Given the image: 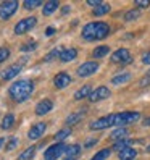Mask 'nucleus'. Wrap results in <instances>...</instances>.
I'll return each instance as SVG.
<instances>
[{"mask_svg": "<svg viewBox=\"0 0 150 160\" xmlns=\"http://www.w3.org/2000/svg\"><path fill=\"white\" fill-rule=\"evenodd\" d=\"M16 144H18V139H16V138H12L10 141H8V144H7V150L15 149V147H16Z\"/></svg>", "mask_w": 150, "mask_h": 160, "instance_id": "37", "label": "nucleus"}, {"mask_svg": "<svg viewBox=\"0 0 150 160\" xmlns=\"http://www.w3.org/2000/svg\"><path fill=\"white\" fill-rule=\"evenodd\" d=\"M53 82H55V86H57L58 89H63V88H66L68 84L71 82V78H70L68 73H58L57 76H55Z\"/></svg>", "mask_w": 150, "mask_h": 160, "instance_id": "13", "label": "nucleus"}, {"mask_svg": "<svg viewBox=\"0 0 150 160\" xmlns=\"http://www.w3.org/2000/svg\"><path fill=\"white\" fill-rule=\"evenodd\" d=\"M8 57H10V49H7V47H2V49H0V63L5 62Z\"/></svg>", "mask_w": 150, "mask_h": 160, "instance_id": "32", "label": "nucleus"}, {"mask_svg": "<svg viewBox=\"0 0 150 160\" xmlns=\"http://www.w3.org/2000/svg\"><path fill=\"white\" fill-rule=\"evenodd\" d=\"M78 57V50L76 49H65V50H61L60 52V60L61 62H71V60H74Z\"/></svg>", "mask_w": 150, "mask_h": 160, "instance_id": "15", "label": "nucleus"}, {"mask_svg": "<svg viewBox=\"0 0 150 160\" xmlns=\"http://www.w3.org/2000/svg\"><path fill=\"white\" fill-rule=\"evenodd\" d=\"M53 32H55V29H53V28H49V29L45 31V34H47V36H52Z\"/></svg>", "mask_w": 150, "mask_h": 160, "instance_id": "41", "label": "nucleus"}, {"mask_svg": "<svg viewBox=\"0 0 150 160\" xmlns=\"http://www.w3.org/2000/svg\"><path fill=\"white\" fill-rule=\"evenodd\" d=\"M39 5H42V0H26L24 2V7L27 10H32V8H37Z\"/></svg>", "mask_w": 150, "mask_h": 160, "instance_id": "31", "label": "nucleus"}, {"mask_svg": "<svg viewBox=\"0 0 150 160\" xmlns=\"http://www.w3.org/2000/svg\"><path fill=\"white\" fill-rule=\"evenodd\" d=\"M134 3L137 8H147V7H150V0H136Z\"/></svg>", "mask_w": 150, "mask_h": 160, "instance_id": "35", "label": "nucleus"}, {"mask_svg": "<svg viewBox=\"0 0 150 160\" xmlns=\"http://www.w3.org/2000/svg\"><path fill=\"white\" fill-rule=\"evenodd\" d=\"M147 152H150V144L147 146Z\"/></svg>", "mask_w": 150, "mask_h": 160, "instance_id": "46", "label": "nucleus"}, {"mask_svg": "<svg viewBox=\"0 0 150 160\" xmlns=\"http://www.w3.org/2000/svg\"><path fill=\"white\" fill-rule=\"evenodd\" d=\"M36 23H37L36 16H29V18H24V20L18 21L16 26H15V34H24L27 31H31L36 26Z\"/></svg>", "mask_w": 150, "mask_h": 160, "instance_id": "5", "label": "nucleus"}, {"mask_svg": "<svg viewBox=\"0 0 150 160\" xmlns=\"http://www.w3.org/2000/svg\"><path fill=\"white\" fill-rule=\"evenodd\" d=\"M45 128H47V125H45V123H36V125L29 129V133H27V138H29L31 141L39 139V138L45 133Z\"/></svg>", "mask_w": 150, "mask_h": 160, "instance_id": "11", "label": "nucleus"}, {"mask_svg": "<svg viewBox=\"0 0 150 160\" xmlns=\"http://www.w3.org/2000/svg\"><path fill=\"white\" fill-rule=\"evenodd\" d=\"M79 150H81V147L78 144L70 146V147H66V150H65V155H66V157H78L79 155Z\"/></svg>", "mask_w": 150, "mask_h": 160, "instance_id": "26", "label": "nucleus"}, {"mask_svg": "<svg viewBox=\"0 0 150 160\" xmlns=\"http://www.w3.org/2000/svg\"><path fill=\"white\" fill-rule=\"evenodd\" d=\"M110 154H111V149H104V150H100L99 154L94 155V157H92V160H105Z\"/></svg>", "mask_w": 150, "mask_h": 160, "instance_id": "29", "label": "nucleus"}, {"mask_svg": "<svg viewBox=\"0 0 150 160\" xmlns=\"http://www.w3.org/2000/svg\"><path fill=\"white\" fill-rule=\"evenodd\" d=\"M144 125H145V126H150V118H145V120H144Z\"/></svg>", "mask_w": 150, "mask_h": 160, "instance_id": "43", "label": "nucleus"}, {"mask_svg": "<svg viewBox=\"0 0 150 160\" xmlns=\"http://www.w3.org/2000/svg\"><path fill=\"white\" fill-rule=\"evenodd\" d=\"M131 144H134V141H131V139L118 141V142H115V144H113V150H118V152H121V150H124V149L131 147Z\"/></svg>", "mask_w": 150, "mask_h": 160, "instance_id": "19", "label": "nucleus"}, {"mask_svg": "<svg viewBox=\"0 0 150 160\" xmlns=\"http://www.w3.org/2000/svg\"><path fill=\"white\" fill-rule=\"evenodd\" d=\"M140 16V10L137 8V10H129L128 13H124V20L126 21H133V20H137V18Z\"/></svg>", "mask_w": 150, "mask_h": 160, "instance_id": "28", "label": "nucleus"}, {"mask_svg": "<svg viewBox=\"0 0 150 160\" xmlns=\"http://www.w3.org/2000/svg\"><path fill=\"white\" fill-rule=\"evenodd\" d=\"M65 150H66V146H65L63 142L53 144V146H50L49 149L45 150L44 160H57L60 155H63V154H65Z\"/></svg>", "mask_w": 150, "mask_h": 160, "instance_id": "4", "label": "nucleus"}, {"mask_svg": "<svg viewBox=\"0 0 150 160\" xmlns=\"http://www.w3.org/2000/svg\"><path fill=\"white\" fill-rule=\"evenodd\" d=\"M70 133H71V129H70V128H65V129L58 131V133L55 134V141H60V142H61L65 138H68V136H70Z\"/></svg>", "mask_w": 150, "mask_h": 160, "instance_id": "30", "label": "nucleus"}, {"mask_svg": "<svg viewBox=\"0 0 150 160\" xmlns=\"http://www.w3.org/2000/svg\"><path fill=\"white\" fill-rule=\"evenodd\" d=\"M34 152H36V147H27L24 152L18 157V160H31L32 155H34Z\"/></svg>", "mask_w": 150, "mask_h": 160, "instance_id": "27", "label": "nucleus"}, {"mask_svg": "<svg viewBox=\"0 0 150 160\" xmlns=\"http://www.w3.org/2000/svg\"><path fill=\"white\" fill-rule=\"evenodd\" d=\"M87 3H89L90 7H95V8H97V7H100L104 2H102V0H87Z\"/></svg>", "mask_w": 150, "mask_h": 160, "instance_id": "38", "label": "nucleus"}, {"mask_svg": "<svg viewBox=\"0 0 150 160\" xmlns=\"http://www.w3.org/2000/svg\"><path fill=\"white\" fill-rule=\"evenodd\" d=\"M60 52H61V50L55 49V50H52L49 55H45V58H44V60H45V62H50V60H53L55 57H60Z\"/></svg>", "mask_w": 150, "mask_h": 160, "instance_id": "33", "label": "nucleus"}, {"mask_svg": "<svg viewBox=\"0 0 150 160\" xmlns=\"http://www.w3.org/2000/svg\"><path fill=\"white\" fill-rule=\"evenodd\" d=\"M21 68H23V65H20V63L12 65L10 68H7V70L2 73V78H3L5 81H8V79H13V78H16V76H18V73L21 71Z\"/></svg>", "mask_w": 150, "mask_h": 160, "instance_id": "12", "label": "nucleus"}, {"mask_svg": "<svg viewBox=\"0 0 150 160\" xmlns=\"http://www.w3.org/2000/svg\"><path fill=\"white\" fill-rule=\"evenodd\" d=\"M37 47V44L36 42H29V44H26V45H23L21 47V52H29V50H34Z\"/></svg>", "mask_w": 150, "mask_h": 160, "instance_id": "36", "label": "nucleus"}, {"mask_svg": "<svg viewBox=\"0 0 150 160\" xmlns=\"http://www.w3.org/2000/svg\"><path fill=\"white\" fill-rule=\"evenodd\" d=\"M108 12H110V5H108V3H102L100 7L94 8L92 15H94V16H104V15H107Z\"/></svg>", "mask_w": 150, "mask_h": 160, "instance_id": "22", "label": "nucleus"}, {"mask_svg": "<svg viewBox=\"0 0 150 160\" xmlns=\"http://www.w3.org/2000/svg\"><path fill=\"white\" fill-rule=\"evenodd\" d=\"M18 10V2L16 0H7V2H3L2 5H0V18H3V20H7V18H10L16 13Z\"/></svg>", "mask_w": 150, "mask_h": 160, "instance_id": "6", "label": "nucleus"}, {"mask_svg": "<svg viewBox=\"0 0 150 160\" xmlns=\"http://www.w3.org/2000/svg\"><path fill=\"white\" fill-rule=\"evenodd\" d=\"M131 74L129 73H121V74H116L115 78H111V84H121V82H126L129 81Z\"/></svg>", "mask_w": 150, "mask_h": 160, "instance_id": "23", "label": "nucleus"}, {"mask_svg": "<svg viewBox=\"0 0 150 160\" xmlns=\"http://www.w3.org/2000/svg\"><path fill=\"white\" fill-rule=\"evenodd\" d=\"M61 12H63V15H66V13L70 12V7H63V10H61Z\"/></svg>", "mask_w": 150, "mask_h": 160, "instance_id": "42", "label": "nucleus"}, {"mask_svg": "<svg viewBox=\"0 0 150 160\" xmlns=\"http://www.w3.org/2000/svg\"><path fill=\"white\" fill-rule=\"evenodd\" d=\"M97 70H99V63H95V62H86V63L79 65L78 74H79L81 78H86V76H90V74H94Z\"/></svg>", "mask_w": 150, "mask_h": 160, "instance_id": "9", "label": "nucleus"}, {"mask_svg": "<svg viewBox=\"0 0 150 160\" xmlns=\"http://www.w3.org/2000/svg\"><path fill=\"white\" fill-rule=\"evenodd\" d=\"M13 123H15V115L8 113V115L2 120V129H10V128L13 126Z\"/></svg>", "mask_w": 150, "mask_h": 160, "instance_id": "24", "label": "nucleus"}, {"mask_svg": "<svg viewBox=\"0 0 150 160\" xmlns=\"http://www.w3.org/2000/svg\"><path fill=\"white\" fill-rule=\"evenodd\" d=\"M34 91V84L32 81L29 79H21V81H16L15 84H12V88L8 89V92H10V97L16 102H23L26 100L27 97L32 94Z\"/></svg>", "mask_w": 150, "mask_h": 160, "instance_id": "2", "label": "nucleus"}, {"mask_svg": "<svg viewBox=\"0 0 150 160\" xmlns=\"http://www.w3.org/2000/svg\"><path fill=\"white\" fill-rule=\"evenodd\" d=\"M95 142H97L95 139H89L87 142H86V147H92V146H95Z\"/></svg>", "mask_w": 150, "mask_h": 160, "instance_id": "40", "label": "nucleus"}, {"mask_svg": "<svg viewBox=\"0 0 150 160\" xmlns=\"http://www.w3.org/2000/svg\"><path fill=\"white\" fill-rule=\"evenodd\" d=\"M111 62H113V63H123V65H126V63L133 62V57H131L129 50L119 49V50H116V52L111 53Z\"/></svg>", "mask_w": 150, "mask_h": 160, "instance_id": "8", "label": "nucleus"}, {"mask_svg": "<svg viewBox=\"0 0 150 160\" xmlns=\"http://www.w3.org/2000/svg\"><path fill=\"white\" fill-rule=\"evenodd\" d=\"M142 63L144 65H150V52H147L144 57H142Z\"/></svg>", "mask_w": 150, "mask_h": 160, "instance_id": "39", "label": "nucleus"}, {"mask_svg": "<svg viewBox=\"0 0 150 160\" xmlns=\"http://www.w3.org/2000/svg\"><path fill=\"white\" fill-rule=\"evenodd\" d=\"M84 118V112H78V113H73V115H70L68 118H66V125H76V123H79V121Z\"/></svg>", "mask_w": 150, "mask_h": 160, "instance_id": "21", "label": "nucleus"}, {"mask_svg": "<svg viewBox=\"0 0 150 160\" xmlns=\"http://www.w3.org/2000/svg\"><path fill=\"white\" fill-rule=\"evenodd\" d=\"M140 118L137 112H123V113H115V126H124L129 123H134Z\"/></svg>", "mask_w": 150, "mask_h": 160, "instance_id": "3", "label": "nucleus"}, {"mask_svg": "<svg viewBox=\"0 0 150 160\" xmlns=\"http://www.w3.org/2000/svg\"><path fill=\"white\" fill-rule=\"evenodd\" d=\"M136 155H137V152L133 147H128V149L121 150V152L118 154L119 160H136Z\"/></svg>", "mask_w": 150, "mask_h": 160, "instance_id": "16", "label": "nucleus"}, {"mask_svg": "<svg viewBox=\"0 0 150 160\" xmlns=\"http://www.w3.org/2000/svg\"><path fill=\"white\" fill-rule=\"evenodd\" d=\"M110 126H115V115H108L100 120H95L90 123V129L92 131H100V129H107Z\"/></svg>", "mask_w": 150, "mask_h": 160, "instance_id": "7", "label": "nucleus"}, {"mask_svg": "<svg viewBox=\"0 0 150 160\" xmlns=\"http://www.w3.org/2000/svg\"><path fill=\"white\" fill-rule=\"evenodd\" d=\"M78 157H66V158H65V160H76Z\"/></svg>", "mask_w": 150, "mask_h": 160, "instance_id": "44", "label": "nucleus"}, {"mask_svg": "<svg viewBox=\"0 0 150 160\" xmlns=\"http://www.w3.org/2000/svg\"><path fill=\"white\" fill-rule=\"evenodd\" d=\"M92 94V88L89 86V84H86V86H82L76 94H74V99L76 100H81V99H86L87 96H90Z\"/></svg>", "mask_w": 150, "mask_h": 160, "instance_id": "17", "label": "nucleus"}, {"mask_svg": "<svg viewBox=\"0 0 150 160\" xmlns=\"http://www.w3.org/2000/svg\"><path fill=\"white\" fill-rule=\"evenodd\" d=\"M148 84H150V71L145 74V76H144L142 79L139 81V86H140V88H147Z\"/></svg>", "mask_w": 150, "mask_h": 160, "instance_id": "34", "label": "nucleus"}, {"mask_svg": "<svg viewBox=\"0 0 150 160\" xmlns=\"http://www.w3.org/2000/svg\"><path fill=\"white\" fill-rule=\"evenodd\" d=\"M110 32V28L107 23H89L82 28V39L84 41H100V39H105Z\"/></svg>", "mask_w": 150, "mask_h": 160, "instance_id": "1", "label": "nucleus"}, {"mask_svg": "<svg viewBox=\"0 0 150 160\" xmlns=\"http://www.w3.org/2000/svg\"><path fill=\"white\" fill-rule=\"evenodd\" d=\"M126 136H128V129H124V128H119V129H115L113 133H111V139H115V141H123V139H126Z\"/></svg>", "mask_w": 150, "mask_h": 160, "instance_id": "20", "label": "nucleus"}, {"mask_svg": "<svg viewBox=\"0 0 150 160\" xmlns=\"http://www.w3.org/2000/svg\"><path fill=\"white\" fill-rule=\"evenodd\" d=\"M110 52V49H108V47L107 45H102V47H97V49L95 50H94V58H102V57H105V55Z\"/></svg>", "mask_w": 150, "mask_h": 160, "instance_id": "25", "label": "nucleus"}, {"mask_svg": "<svg viewBox=\"0 0 150 160\" xmlns=\"http://www.w3.org/2000/svg\"><path fill=\"white\" fill-rule=\"evenodd\" d=\"M58 5H60V3L57 2V0H49V2L44 5V15H45V16L52 15V13L58 8Z\"/></svg>", "mask_w": 150, "mask_h": 160, "instance_id": "18", "label": "nucleus"}, {"mask_svg": "<svg viewBox=\"0 0 150 160\" xmlns=\"http://www.w3.org/2000/svg\"><path fill=\"white\" fill-rule=\"evenodd\" d=\"M3 142H5V141H3L2 138H0V147H2V144H3Z\"/></svg>", "mask_w": 150, "mask_h": 160, "instance_id": "45", "label": "nucleus"}, {"mask_svg": "<svg viewBox=\"0 0 150 160\" xmlns=\"http://www.w3.org/2000/svg\"><path fill=\"white\" fill-rule=\"evenodd\" d=\"M110 89L108 88H105V86H100V88H97L95 91H92V94H90V100L92 102H99V100H104V99H107V97H110Z\"/></svg>", "mask_w": 150, "mask_h": 160, "instance_id": "10", "label": "nucleus"}, {"mask_svg": "<svg viewBox=\"0 0 150 160\" xmlns=\"http://www.w3.org/2000/svg\"><path fill=\"white\" fill-rule=\"evenodd\" d=\"M52 108H53L52 100L45 99V100H41L39 103H37V107H36V113H37V115H45V113H49V112H50Z\"/></svg>", "mask_w": 150, "mask_h": 160, "instance_id": "14", "label": "nucleus"}]
</instances>
